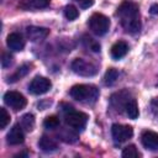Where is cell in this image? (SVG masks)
I'll return each instance as SVG.
<instances>
[{
    "label": "cell",
    "instance_id": "obj_13",
    "mask_svg": "<svg viewBox=\"0 0 158 158\" xmlns=\"http://www.w3.org/2000/svg\"><path fill=\"white\" fill-rule=\"evenodd\" d=\"M128 52V44L125 41H117L111 47V57L114 59H121L123 58Z\"/></svg>",
    "mask_w": 158,
    "mask_h": 158
},
{
    "label": "cell",
    "instance_id": "obj_23",
    "mask_svg": "<svg viewBox=\"0 0 158 158\" xmlns=\"http://www.w3.org/2000/svg\"><path fill=\"white\" fill-rule=\"evenodd\" d=\"M9 122H10V115H9V112L6 111V109L1 107L0 109V128L4 130L9 125Z\"/></svg>",
    "mask_w": 158,
    "mask_h": 158
},
{
    "label": "cell",
    "instance_id": "obj_7",
    "mask_svg": "<svg viewBox=\"0 0 158 158\" xmlns=\"http://www.w3.org/2000/svg\"><path fill=\"white\" fill-rule=\"evenodd\" d=\"M52 84L49 81V79L44 78V77H35L30 85H28V91L33 95H42V94H46L49 89H51Z\"/></svg>",
    "mask_w": 158,
    "mask_h": 158
},
{
    "label": "cell",
    "instance_id": "obj_22",
    "mask_svg": "<svg viewBox=\"0 0 158 158\" xmlns=\"http://www.w3.org/2000/svg\"><path fill=\"white\" fill-rule=\"evenodd\" d=\"M43 126H44L46 128H48V130H54V128H57V127L59 126V118H58L57 116H54V115L48 116V117L44 118Z\"/></svg>",
    "mask_w": 158,
    "mask_h": 158
},
{
    "label": "cell",
    "instance_id": "obj_24",
    "mask_svg": "<svg viewBox=\"0 0 158 158\" xmlns=\"http://www.w3.org/2000/svg\"><path fill=\"white\" fill-rule=\"evenodd\" d=\"M27 4L32 9H44L49 5V0H27Z\"/></svg>",
    "mask_w": 158,
    "mask_h": 158
},
{
    "label": "cell",
    "instance_id": "obj_28",
    "mask_svg": "<svg viewBox=\"0 0 158 158\" xmlns=\"http://www.w3.org/2000/svg\"><path fill=\"white\" fill-rule=\"evenodd\" d=\"M77 1H78V2H80V1H81V0H77Z\"/></svg>",
    "mask_w": 158,
    "mask_h": 158
},
{
    "label": "cell",
    "instance_id": "obj_18",
    "mask_svg": "<svg viewBox=\"0 0 158 158\" xmlns=\"http://www.w3.org/2000/svg\"><path fill=\"white\" fill-rule=\"evenodd\" d=\"M30 72V65L28 64H23V65H21L11 77H9V80L7 81H10V83H14V81H16V80H19L20 78H22V77H25L27 73Z\"/></svg>",
    "mask_w": 158,
    "mask_h": 158
},
{
    "label": "cell",
    "instance_id": "obj_14",
    "mask_svg": "<svg viewBox=\"0 0 158 158\" xmlns=\"http://www.w3.org/2000/svg\"><path fill=\"white\" fill-rule=\"evenodd\" d=\"M131 99H128V93L127 91H120V93H116L111 96V104L116 107V110L125 109L126 104Z\"/></svg>",
    "mask_w": 158,
    "mask_h": 158
},
{
    "label": "cell",
    "instance_id": "obj_1",
    "mask_svg": "<svg viewBox=\"0 0 158 158\" xmlns=\"http://www.w3.org/2000/svg\"><path fill=\"white\" fill-rule=\"evenodd\" d=\"M117 16L120 19L121 26L127 33H137L141 28L139 9L133 1L125 0L117 7Z\"/></svg>",
    "mask_w": 158,
    "mask_h": 158
},
{
    "label": "cell",
    "instance_id": "obj_4",
    "mask_svg": "<svg viewBox=\"0 0 158 158\" xmlns=\"http://www.w3.org/2000/svg\"><path fill=\"white\" fill-rule=\"evenodd\" d=\"M88 25L93 33H95L96 36H104L110 28V20L105 15L95 12L90 16Z\"/></svg>",
    "mask_w": 158,
    "mask_h": 158
},
{
    "label": "cell",
    "instance_id": "obj_25",
    "mask_svg": "<svg viewBox=\"0 0 158 158\" xmlns=\"http://www.w3.org/2000/svg\"><path fill=\"white\" fill-rule=\"evenodd\" d=\"M11 62H12V57H11L9 53H2V59H1L2 67H4V68L9 67V65L11 64Z\"/></svg>",
    "mask_w": 158,
    "mask_h": 158
},
{
    "label": "cell",
    "instance_id": "obj_20",
    "mask_svg": "<svg viewBox=\"0 0 158 158\" xmlns=\"http://www.w3.org/2000/svg\"><path fill=\"white\" fill-rule=\"evenodd\" d=\"M141 154H139V152H138V149L136 148L135 144H128L122 151V157L123 158H137Z\"/></svg>",
    "mask_w": 158,
    "mask_h": 158
},
{
    "label": "cell",
    "instance_id": "obj_9",
    "mask_svg": "<svg viewBox=\"0 0 158 158\" xmlns=\"http://www.w3.org/2000/svg\"><path fill=\"white\" fill-rule=\"evenodd\" d=\"M49 33V30L46 27H40V26H30L26 28V35L27 38L32 42H38L44 40Z\"/></svg>",
    "mask_w": 158,
    "mask_h": 158
},
{
    "label": "cell",
    "instance_id": "obj_26",
    "mask_svg": "<svg viewBox=\"0 0 158 158\" xmlns=\"http://www.w3.org/2000/svg\"><path fill=\"white\" fill-rule=\"evenodd\" d=\"M79 4H80V6L83 9H88V7H90L94 4V0H81Z\"/></svg>",
    "mask_w": 158,
    "mask_h": 158
},
{
    "label": "cell",
    "instance_id": "obj_19",
    "mask_svg": "<svg viewBox=\"0 0 158 158\" xmlns=\"http://www.w3.org/2000/svg\"><path fill=\"white\" fill-rule=\"evenodd\" d=\"M21 126L26 131H32L35 127V117L32 114H26L21 117Z\"/></svg>",
    "mask_w": 158,
    "mask_h": 158
},
{
    "label": "cell",
    "instance_id": "obj_2",
    "mask_svg": "<svg viewBox=\"0 0 158 158\" xmlns=\"http://www.w3.org/2000/svg\"><path fill=\"white\" fill-rule=\"evenodd\" d=\"M69 95L77 101L91 104L98 100L99 89L95 85L90 84H77L72 86V89L69 90Z\"/></svg>",
    "mask_w": 158,
    "mask_h": 158
},
{
    "label": "cell",
    "instance_id": "obj_21",
    "mask_svg": "<svg viewBox=\"0 0 158 158\" xmlns=\"http://www.w3.org/2000/svg\"><path fill=\"white\" fill-rule=\"evenodd\" d=\"M64 16L69 21H73V20H75L79 16V11H78V9L74 5H67L64 7Z\"/></svg>",
    "mask_w": 158,
    "mask_h": 158
},
{
    "label": "cell",
    "instance_id": "obj_17",
    "mask_svg": "<svg viewBox=\"0 0 158 158\" xmlns=\"http://www.w3.org/2000/svg\"><path fill=\"white\" fill-rule=\"evenodd\" d=\"M117 78H118V72L115 68H109L104 75V83H105V85L111 86L116 83Z\"/></svg>",
    "mask_w": 158,
    "mask_h": 158
},
{
    "label": "cell",
    "instance_id": "obj_6",
    "mask_svg": "<svg viewBox=\"0 0 158 158\" xmlns=\"http://www.w3.org/2000/svg\"><path fill=\"white\" fill-rule=\"evenodd\" d=\"M4 101L7 106L14 109L15 111L22 110L27 104L26 98L17 91H6L4 95Z\"/></svg>",
    "mask_w": 158,
    "mask_h": 158
},
{
    "label": "cell",
    "instance_id": "obj_10",
    "mask_svg": "<svg viewBox=\"0 0 158 158\" xmlns=\"http://www.w3.org/2000/svg\"><path fill=\"white\" fill-rule=\"evenodd\" d=\"M142 144L149 151H158V133L153 131H144L141 136Z\"/></svg>",
    "mask_w": 158,
    "mask_h": 158
},
{
    "label": "cell",
    "instance_id": "obj_15",
    "mask_svg": "<svg viewBox=\"0 0 158 158\" xmlns=\"http://www.w3.org/2000/svg\"><path fill=\"white\" fill-rule=\"evenodd\" d=\"M38 146H40V148H41L43 152H47V153L54 152V151L58 148L57 142H56L53 138L48 137V136H42V137L40 138V141H38Z\"/></svg>",
    "mask_w": 158,
    "mask_h": 158
},
{
    "label": "cell",
    "instance_id": "obj_3",
    "mask_svg": "<svg viewBox=\"0 0 158 158\" xmlns=\"http://www.w3.org/2000/svg\"><path fill=\"white\" fill-rule=\"evenodd\" d=\"M65 123L73 130H83L88 122V115L81 111H75L70 105H67V110H64Z\"/></svg>",
    "mask_w": 158,
    "mask_h": 158
},
{
    "label": "cell",
    "instance_id": "obj_27",
    "mask_svg": "<svg viewBox=\"0 0 158 158\" xmlns=\"http://www.w3.org/2000/svg\"><path fill=\"white\" fill-rule=\"evenodd\" d=\"M149 12L152 15H158V4H153L151 7H149Z\"/></svg>",
    "mask_w": 158,
    "mask_h": 158
},
{
    "label": "cell",
    "instance_id": "obj_12",
    "mask_svg": "<svg viewBox=\"0 0 158 158\" xmlns=\"http://www.w3.org/2000/svg\"><path fill=\"white\" fill-rule=\"evenodd\" d=\"M6 43H7V47L12 51H21L25 46V42H23V38L20 33L17 32H12L7 36L6 38Z\"/></svg>",
    "mask_w": 158,
    "mask_h": 158
},
{
    "label": "cell",
    "instance_id": "obj_11",
    "mask_svg": "<svg viewBox=\"0 0 158 158\" xmlns=\"http://www.w3.org/2000/svg\"><path fill=\"white\" fill-rule=\"evenodd\" d=\"M23 131H22V126L20 125H15L7 133L6 136V139H7V143L11 144V146H16V144H20L23 142Z\"/></svg>",
    "mask_w": 158,
    "mask_h": 158
},
{
    "label": "cell",
    "instance_id": "obj_16",
    "mask_svg": "<svg viewBox=\"0 0 158 158\" xmlns=\"http://www.w3.org/2000/svg\"><path fill=\"white\" fill-rule=\"evenodd\" d=\"M125 111H126V114H127V116L130 117V118H132V120H135V118H137L138 117V105H137V101L135 100V99H131L127 104H126V106H125Z\"/></svg>",
    "mask_w": 158,
    "mask_h": 158
},
{
    "label": "cell",
    "instance_id": "obj_8",
    "mask_svg": "<svg viewBox=\"0 0 158 158\" xmlns=\"http://www.w3.org/2000/svg\"><path fill=\"white\" fill-rule=\"evenodd\" d=\"M111 133L117 143H122L127 139H130L133 135V128L127 125H120V123H114L111 127Z\"/></svg>",
    "mask_w": 158,
    "mask_h": 158
},
{
    "label": "cell",
    "instance_id": "obj_5",
    "mask_svg": "<svg viewBox=\"0 0 158 158\" xmlns=\"http://www.w3.org/2000/svg\"><path fill=\"white\" fill-rule=\"evenodd\" d=\"M72 70L81 77H94L98 73V68L95 64L83 59V58H75L72 62Z\"/></svg>",
    "mask_w": 158,
    "mask_h": 158
}]
</instances>
